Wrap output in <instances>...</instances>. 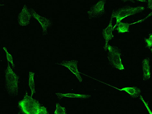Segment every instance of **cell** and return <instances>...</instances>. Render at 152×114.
Returning <instances> with one entry per match:
<instances>
[{
  "label": "cell",
  "mask_w": 152,
  "mask_h": 114,
  "mask_svg": "<svg viewBox=\"0 0 152 114\" xmlns=\"http://www.w3.org/2000/svg\"><path fill=\"white\" fill-rule=\"evenodd\" d=\"M106 0H99L96 4L93 6L88 12L90 19H97L105 13L104 6Z\"/></svg>",
  "instance_id": "5"
},
{
  "label": "cell",
  "mask_w": 152,
  "mask_h": 114,
  "mask_svg": "<svg viewBox=\"0 0 152 114\" xmlns=\"http://www.w3.org/2000/svg\"><path fill=\"white\" fill-rule=\"evenodd\" d=\"M78 61L76 60L63 61L60 63H56V64L63 65L67 68L77 76L80 82H82L83 79L78 70Z\"/></svg>",
  "instance_id": "7"
},
{
  "label": "cell",
  "mask_w": 152,
  "mask_h": 114,
  "mask_svg": "<svg viewBox=\"0 0 152 114\" xmlns=\"http://www.w3.org/2000/svg\"><path fill=\"white\" fill-rule=\"evenodd\" d=\"M29 10L32 16L35 19L38 21L39 23L40 24L42 29L43 35H48L47 29L49 26L51 25V22L46 18L39 16L33 9L31 8Z\"/></svg>",
  "instance_id": "8"
},
{
  "label": "cell",
  "mask_w": 152,
  "mask_h": 114,
  "mask_svg": "<svg viewBox=\"0 0 152 114\" xmlns=\"http://www.w3.org/2000/svg\"><path fill=\"white\" fill-rule=\"evenodd\" d=\"M113 18V14H112L109 25L106 28L103 29L102 31L103 38L106 41L105 45L104 47V49L105 51H107L108 49V41L114 38V35L112 34L113 28L112 22Z\"/></svg>",
  "instance_id": "9"
},
{
  "label": "cell",
  "mask_w": 152,
  "mask_h": 114,
  "mask_svg": "<svg viewBox=\"0 0 152 114\" xmlns=\"http://www.w3.org/2000/svg\"><path fill=\"white\" fill-rule=\"evenodd\" d=\"M137 1L141 2H148L146 1V0H137Z\"/></svg>",
  "instance_id": "22"
},
{
  "label": "cell",
  "mask_w": 152,
  "mask_h": 114,
  "mask_svg": "<svg viewBox=\"0 0 152 114\" xmlns=\"http://www.w3.org/2000/svg\"><path fill=\"white\" fill-rule=\"evenodd\" d=\"M108 85H109L112 87H113L115 89L121 91H124L126 92L128 94H129L130 96L133 98H136L138 97L141 93V90L139 88H137L136 87H126L121 89H118V88L115 87L113 86H112L106 84Z\"/></svg>",
  "instance_id": "10"
},
{
  "label": "cell",
  "mask_w": 152,
  "mask_h": 114,
  "mask_svg": "<svg viewBox=\"0 0 152 114\" xmlns=\"http://www.w3.org/2000/svg\"><path fill=\"white\" fill-rule=\"evenodd\" d=\"M145 41L146 44V47L150 49L152 46V34L149 35V38L148 39L145 38Z\"/></svg>",
  "instance_id": "17"
},
{
  "label": "cell",
  "mask_w": 152,
  "mask_h": 114,
  "mask_svg": "<svg viewBox=\"0 0 152 114\" xmlns=\"http://www.w3.org/2000/svg\"><path fill=\"white\" fill-rule=\"evenodd\" d=\"M150 60L149 58L145 59L142 61L143 72V79L146 81L149 79L151 76Z\"/></svg>",
  "instance_id": "11"
},
{
  "label": "cell",
  "mask_w": 152,
  "mask_h": 114,
  "mask_svg": "<svg viewBox=\"0 0 152 114\" xmlns=\"http://www.w3.org/2000/svg\"><path fill=\"white\" fill-rule=\"evenodd\" d=\"M35 73L31 72H29V86L30 88L31 91V97H32L34 93H36L35 90V83L34 80V77Z\"/></svg>",
  "instance_id": "13"
},
{
  "label": "cell",
  "mask_w": 152,
  "mask_h": 114,
  "mask_svg": "<svg viewBox=\"0 0 152 114\" xmlns=\"http://www.w3.org/2000/svg\"><path fill=\"white\" fill-rule=\"evenodd\" d=\"M19 106L25 114H48L45 107L41 106L38 101L29 96L27 92L23 100L19 102Z\"/></svg>",
  "instance_id": "1"
},
{
  "label": "cell",
  "mask_w": 152,
  "mask_h": 114,
  "mask_svg": "<svg viewBox=\"0 0 152 114\" xmlns=\"http://www.w3.org/2000/svg\"><path fill=\"white\" fill-rule=\"evenodd\" d=\"M144 10L145 7L143 6L134 7L126 6L117 10H114L112 14H113V18H115L116 19L117 23L113 28V31H114L115 27L118 26L121 21L124 18L142 12Z\"/></svg>",
  "instance_id": "3"
},
{
  "label": "cell",
  "mask_w": 152,
  "mask_h": 114,
  "mask_svg": "<svg viewBox=\"0 0 152 114\" xmlns=\"http://www.w3.org/2000/svg\"><path fill=\"white\" fill-rule=\"evenodd\" d=\"M8 65L5 71L6 87L9 94L11 96H15L18 93L19 76H17L11 68L8 61Z\"/></svg>",
  "instance_id": "2"
},
{
  "label": "cell",
  "mask_w": 152,
  "mask_h": 114,
  "mask_svg": "<svg viewBox=\"0 0 152 114\" xmlns=\"http://www.w3.org/2000/svg\"><path fill=\"white\" fill-rule=\"evenodd\" d=\"M122 1H124V2H125L127 1H130L132 2L133 3H135V0H122Z\"/></svg>",
  "instance_id": "21"
},
{
  "label": "cell",
  "mask_w": 152,
  "mask_h": 114,
  "mask_svg": "<svg viewBox=\"0 0 152 114\" xmlns=\"http://www.w3.org/2000/svg\"><path fill=\"white\" fill-rule=\"evenodd\" d=\"M152 15V12H151L149 15H148L147 16L146 18H145L144 19L142 20H140L138 21H137L136 22H135V23H134L132 24H131V25H132L133 24H136L142 23V22L143 21L147 19V18L149 17H150Z\"/></svg>",
  "instance_id": "19"
},
{
  "label": "cell",
  "mask_w": 152,
  "mask_h": 114,
  "mask_svg": "<svg viewBox=\"0 0 152 114\" xmlns=\"http://www.w3.org/2000/svg\"><path fill=\"white\" fill-rule=\"evenodd\" d=\"M140 99L141 100H142L143 102L144 103V104L145 105V106L146 107L148 111H149V113L150 114H152V112L151 111V110L149 107V105H148V104L144 100V99L142 96L140 95Z\"/></svg>",
  "instance_id": "18"
},
{
  "label": "cell",
  "mask_w": 152,
  "mask_h": 114,
  "mask_svg": "<svg viewBox=\"0 0 152 114\" xmlns=\"http://www.w3.org/2000/svg\"><path fill=\"white\" fill-rule=\"evenodd\" d=\"M148 8L152 10V0H148Z\"/></svg>",
  "instance_id": "20"
},
{
  "label": "cell",
  "mask_w": 152,
  "mask_h": 114,
  "mask_svg": "<svg viewBox=\"0 0 152 114\" xmlns=\"http://www.w3.org/2000/svg\"></svg>",
  "instance_id": "24"
},
{
  "label": "cell",
  "mask_w": 152,
  "mask_h": 114,
  "mask_svg": "<svg viewBox=\"0 0 152 114\" xmlns=\"http://www.w3.org/2000/svg\"><path fill=\"white\" fill-rule=\"evenodd\" d=\"M131 24L126 23H122L120 22L118 24V27L116 29L118 33H124L129 32V27Z\"/></svg>",
  "instance_id": "14"
},
{
  "label": "cell",
  "mask_w": 152,
  "mask_h": 114,
  "mask_svg": "<svg viewBox=\"0 0 152 114\" xmlns=\"http://www.w3.org/2000/svg\"><path fill=\"white\" fill-rule=\"evenodd\" d=\"M56 109L55 113L56 114H66V110L65 107H62L58 103L56 104Z\"/></svg>",
  "instance_id": "15"
},
{
  "label": "cell",
  "mask_w": 152,
  "mask_h": 114,
  "mask_svg": "<svg viewBox=\"0 0 152 114\" xmlns=\"http://www.w3.org/2000/svg\"><path fill=\"white\" fill-rule=\"evenodd\" d=\"M56 94L59 99H61L64 97L70 98H78L82 99H88L91 97V96L88 95H82L73 93L62 94L57 93H56Z\"/></svg>",
  "instance_id": "12"
},
{
  "label": "cell",
  "mask_w": 152,
  "mask_h": 114,
  "mask_svg": "<svg viewBox=\"0 0 152 114\" xmlns=\"http://www.w3.org/2000/svg\"><path fill=\"white\" fill-rule=\"evenodd\" d=\"M3 49L5 51L6 54L7 58V60L10 62L12 63L13 67L14 68L15 67V65L13 63V59L12 56L8 52V51L5 47H3Z\"/></svg>",
  "instance_id": "16"
},
{
  "label": "cell",
  "mask_w": 152,
  "mask_h": 114,
  "mask_svg": "<svg viewBox=\"0 0 152 114\" xmlns=\"http://www.w3.org/2000/svg\"><path fill=\"white\" fill-rule=\"evenodd\" d=\"M151 52H152V49H151Z\"/></svg>",
  "instance_id": "23"
},
{
  "label": "cell",
  "mask_w": 152,
  "mask_h": 114,
  "mask_svg": "<svg viewBox=\"0 0 152 114\" xmlns=\"http://www.w3.org/2000/svg\"><path fill=\"white\" fill-rule=\"evenodd\" d=\"M108 49L107 58L110 65L119 70H124L121 58V50L117 47L110 45L109 44H108Z\"/></svg>",
  "instance_id": "4"
},
{
  "label": "cell",
  "mask_w": 152,
  "mask_h": 114,
  "mask_svg": "<svg viewBox=\"0 0 152 114\" xmlns=\"http://www.w3.org/2000/svg\"><path fill=\"white\" fill-rule=\"evenodd\" d=\"M32 15L29 9L25 5L22 10L19 14L18 21L19 24L22 26H25L30 24Z\"/></svg>",
  "instance_id": "6"
}]
</instances>
